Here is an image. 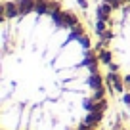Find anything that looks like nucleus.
<instances>
[{"instance_id": "nucleus-1", "label": "nucleus", "mask_w": 130, "mask_h": 130, "mask_svg": "<svg viewBox=\"0 0 130 130\" xmlns=\"http://www.w3.org/2000/svg\"><path fill=\"white\" fill-rule=\"evenodd\" d=\"M102 59L57 0H6L0 23V130H98Z\"/></svg>"}, {"instance_id": "nucleus-2", "label": "nucleus", "mask_w": 130, "mask_h": 130, "mask_svg": "<svg viewBox=\"0 0 130 130\" xmlns=\"http://www.w3.org/2000/svg\"><path fill=\"white\" fill-rule=\"evenodd\" d=\"M96 37L107 77L130 107V0H103L98 10Z\"/></svg>"}]
</instances>
